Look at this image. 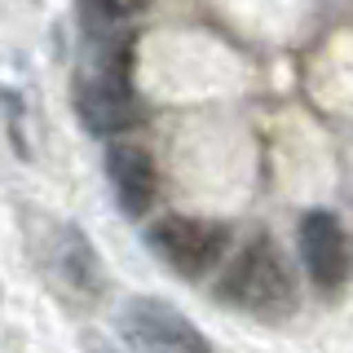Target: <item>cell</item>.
<instances>
[{"label": "cell", "instance_id": "8", "mask_svg": "<svg viewBox=\"0 0 353 353\" xmlns=\"http://www.w3.org/2000/svg\"><path fill=\"white\" fill-rule=\"evenodd\" d=\"M80 9L93 27H124L137 14H146L150 0H80Z\"/></svg>", "mask_w": 353, "mask_h": 353}, {"label": "cell", "instance_id": "5", "mask_svg": "<svg viewBox=\"0 0 353 353\" xmlns=\"http://www.w3.org/2000/svg\"><path fill=\"white\" fill-rule=\"evenodd\" d=\"M124 331L150 353H212L208 336L199 331L185 314H176L172 305L154 301V296H137L124 309Z\"/></svg>", "mask_w": 353, "mask_h": 353}, {"label": "cell", "instance_id": "1", "mask_svg": "<svg viewBox=\"0 0 353 353\" xmlns=\"http://www.w3.org/2000/svg\"><path fill=\"white\" fill-rule=\"evenodd\" d=\"M212 292L221 305L243 309L252 318H287L296 309V279L270 234H256L243 243L225 261Z\"/></svg>", "mask_w": 353, "mask_h": 353}, {"label": "cell", "instance_id": "3", "mask_svg": "<svg viewBox=\"0 0 353 353\" xmlns=\"http://www.w3.org/2000/svg\"><path fill=\"white\" fill-rule=\"evenodd\" d=\"M146 248L181 279H203L230 256V230L208 216L168 212L146 230Z\"/></svg>", "mask_w": 353, "mask_h": 353}, {"label": "cell", "instance_id": "2", "mask_svg": "<svg viewBox=\"0 0 353 353\" xmlns=\"http://www.w3.org/2000/svg\"><path fill=\"white\" fill-rule=\"evenodd\" d=\"M75 115L93 137H124L146 119L137 88H132V44L110 40L102 44L93 71L75 80Z\"/></svg>", "mask_w": 353, "mask_h": 353}, {"label": "cell", "instance_id": "6", "mask_svg": "<svg viewBox=\"0 0 353 353\" xmlns=\"http://www.w3.org/2000/svg\"><path fill=\"white\" fill-rule=\"evenodd\" d=\"M106 176L110 190H115V203L124 216H146L154 208V194H159V168H154V154L137 141H110L106 146Z\"/></svg>", "mask_w": 353, "mask_h": 353}, {"label": "cell", "instance_id": "7", "mask_svg": "<svg viewBox=\"0 0 353 353\" xmlns=\"http://www.w3.org/2000/svg\"><path fill=\"white\" fill-rule=\"evenodd\" d=\"M58 265H62V279L71 287H80V292H102V261H97V252L84 243L80 230H62Z\"/></svg>", "mask_w": 353, "mask_h": 353}, {"label": "cell", "instance_id": "4", "mask_svg": "<svg viewBox=\"0 0 353 353\" xmlns=\"http://www.w3.org/2000/svg\"><path fill=\"white\" fill-rule=\"evenodd\" d=\"M296 243H301V261H305L309 283L323 296L340 292L349 279V234L340 225V216L327 212V208H309L301 216V225H296Z\"/></svg>", "mask_w": 353, "mask_h": 353}]
</instances>
